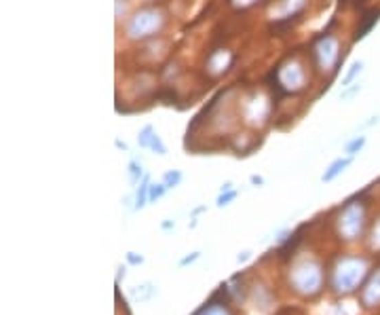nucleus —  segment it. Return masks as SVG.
Masks as SVG:
<instances>
[{"label":"nucleus","instance_id":"nucleus-1","mask_svg":"<svg viewBox=\"0 0 380 315\" xmlns=\"http://www.w3.org/2000/svg\"><path fill=\"white\" fill-rule=\"evenodd\" d=\"M350 161H353V157H348V155H346L344 159H342V157H340V159H336V161H334V163H332V165L326 169V174L321 176V180H324V182H332L336 176H340V174H342L344 167H346Z\"/></svg>","mask_w":380,"mask_h":315},{"label":"nucleus","instance_id":"nucleus-6","mask_svg":"<svg viewBox=\"0 0 380 315\" xmlns=\"http://www.w3.org/2000/svg\"><path fill=\"white\" fill-rule=\"evenodd\" d=\"M361 68H364V64H361V62H355L353 66H350L348 74H346V76H344V80H342V87H346V85H348L350 80H353V78L361 72Z\"/></svg>","mask_w":380,"mask_h":315},{"label":"nucleus","instance_id":"nucleus-12","mask_svg":"<svg viewBox=\"0 0 380 315\" xmlns=\"http://www.w3.org/2000/svg\"><path fill=\"white\" fill-rule=\"evenodd\" d=\"M252 182H254V184H262V178H258V176H252Z\"/></svg>","mask_w":380,"mask_h":315},{"label":"nucleus","instance_id":"nucleus-9","mask_svg":"<svg viewBox=\"0 0 380 315\" xmlns=\"http://www.w3.org/2000/svg\"><path fill=\"white\" fill-rule=\"evenodd\" d=\"M129 176H131V182H137L139 176H142V165H137L135 161L129 165Z\"/></svg>","mask_w":380,"mask_h":315},{"label":"nucleus","instance_id":"nucleus-8","mask_svg":"<svg viewBox=\"0 0 380 315\" xmlns=\"http://www.w3.org/2000/svg\"><path fill=\"white\" fill-rule=\"evenodd\" d=\"M237 197V191H226V195L222 193L220 197H218V206L222 208V206H226L228 202H232V199H235Z\"/></svg>","mask_w":380,"mask_h":315},{"label":"nucleus","instance_id":"nucleus-3","mask_svg":"<svg viewBox=\"0 0 380 315\" xmlns=\"http://www.w3.org/2000/svg\"><path fill=\"white\" fill-rule=\"evenodd\" d=\"M150 193V186H148V178H144V182L139 184V191H137V199H135V210H142L146 206V197Z\"/></svg>","mask_w":380,"mask_h":315},{"label":"nucleus","instance_id":"nucleus-10","mask_svg":"<svg viewBox=\"0 0 380 315\" xmlns=\"http://www.w3.org/2000/svg\"><path fill=\"white\" fill-rule=\"evenodd\" d=\"M197 259H199V252H194L192 256H188V259H184V261H182L180 265L184 267V265H188V263H192V261H197Z\"/></svg>","mask_w":380,"mask_h":315},{"label":"nucleus","instance_id":"nucleus-5","mask_svg":"<svg viewBox=\"0 0 380 315\" xmlns=\"http://www.w3.org/2000/svg\"><path fill=\"white\" fill-rule=\"evenodd\" d=\"M180 180H182V174H180V171H167V174H165V186H167V191L169 188H173V186H178L180 184Z\"/></svg>","mask_w":380,"mask_h":315},{"label":"nucleus","instance_id":"nucleus-11","mask_svg":"<svg viewBox=\"0 0 380 315\" xmlns=\"http://www.w3.org/2000/svg\"><path fill=\"white\" fill-rule=\"evenodd\" d=\"M129 261L131 263H142V259H137V256H131V254H129Z\"/></svg>","mask_w":380,"mask_h":315},{"label":"nucleus","instance_id":"nucleus-2","mask_svg":"<svg viewBox=\"0 0 380 315\" xmlns=\"http://www.w3.org/2000/svg\"><path fill=\"white\" fill-rule=\"evenodd\" d=\"M364 146H366V135H357V138H353V140H350L348 144L344 146V153H346L348 157H355Z\"/></svg>","mask_w":380,"mask_h":315},{"label":"nucleus","instance_id":"nucleus-4","mask_svg":"<svg viewBox=\"0 0 380 315\" xmlns=\"http://www.w3.org/2000/svg\"><path fill=\"white\" fill-rule=\"evenodd\" d=\"M153 133H155V129L150 127V125H146L142 131H139V138H137V142L144 146V149H150V138H153Z\"/></svg>","mask_w":380,"mask_h":315},{"label":"nucleus","instance_id":"nucleus-7","mask_svg":"<svg viewBox=\"0 0 380 315\" xmlns=\"http://www.w3.org/2000/svg\"><path fill=\"white\" fill-rule=\"evenodd\" d=\"M165 193H167V186L165 184H155V186H150L148 199H150V202H155V199H161Z\"/></svg>","mask_w":380,"mask_h":315}]
</instances>
